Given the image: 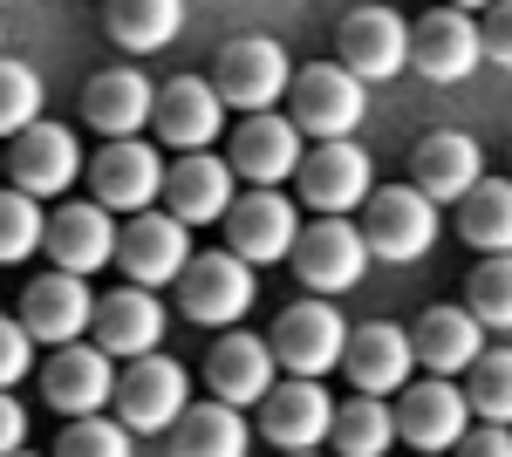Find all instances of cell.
<instances>
[{"label":"cell","instance_id":"f35d334b","mask_svg":"<svg viewBox=\"0 0 512 457\" xmlns=\"http://www.w3.org/2000/svg\"><path fill=\"white\" fill-rule=\"evenodd\" d=\"M478 41H485V62H492V69H512V0H492V7H485Z\"/></svg>","mask_w":512,"mask_h":457},{"label":"cell","instance_id":"9c48e42d","mask_svg":"<svg viewBox=\"0 0 512 457\" xmlns=\"http://www.w3.org/2000/svg\"><path fill=\"white\" fill-rule=\"evenodd\" d=\"M335 62L355 82H390L410 69V21L396 7H355L335 28Z\"/></svg>","mask_w":512,"mask_h":457},{"label":"cell","instance_id":"ab89813d","mask_svg":"<svg viewBox=\"0 0 512 457\" xmlns=\"http://www.w3.org/2000/svg\"><path fill=\"white\" fill-rule=\"evenodd\" d=\"M451 451L458 457H512V423H472Z\"/></svg>","mask_w":512,"mask_h":457},{"label":"cell","instance_id":"83f0119b","mask_svg":"<svg viewBox=\"0 0 512 457\" xmlns=\"http://www.w3.org/2000/svg\"><path fill=\"white\" fill-rule=\"evenodd\" d=\"M410 348H417V369H431V376H465L478 355H485V328L472 321V307H431V314L410 328Z\"/></svg>","mask_w":512,"mask_h":457},{"label":"cell","instance_id":"2e32d148","mask_svg":"<svg viewBox=\"0 0 512 457\" xmlns=\"http://www.w3.org/2000/svg\"><path fill=\"white\" fill-rule=\"evenodd\" d=\"M301 130L287 123L280 110H260V116H246L233 130V178L239 185H253V191H280V178H294L301 171Z\"/></svg>","mask_w":512,"mask_h":457},{"label":"cell","instance_id":"ffe728a7","mask_svg":"<svg viewBox=\"0 0 512 457\" xmlns=\"http://www.w3.org/2000/svg\"><path fill=\"white\" fill-rule=\"evenodd\" d=\"M342 369H349L355 396H396L403 382L417 376V348H410V328H396V321H369V328H349Z\"/></svg>","mask_w":512,"mask_h":457},{"label":"cell","instance_id":"f6af8a7d","mask_svg":"<svg viewBox=\"0 0 512 457\" xmlns=\"http://www.w3.org/2000/svg\"><path fill=\"white\" fill-rule=\"evenodd\" d=\"M14 457H35V451H14Z\"/></svg>","mask_w":512,"mask_h":457},{"label":"cell","instance_id":"f1b7e54d","mask_svg":"<svg viewBox=\"0 0 512 457\" xmlns=\"http://www.w3.org/2000/svg\"><path fill=\"white\" fill-rule=\"evenodd\" d=\"M253 444V423L239 417L233 403H192L185 417L171 423V457H246Z\"/></svg>","mask_w":512,"mask_h":457},{"label":"cell","instance_id":"d590c367","mask_svg":"<svg viewBox=\"0 0 512 457\" xmlns=\"http://www.w3.org/2000/svg\"><path fill=\"white\" fill-rule=\"evenodd\" d=\"M28 123H41V76L28 62H0V137L14 144Z\"/></svg>","mask_w":512,"mask_h":457},{"label":"cell","instance_id":"e575fe53","mask_svg":"<svg viewBox=\"0 0 512 457\" xmlns=\"http://www.w3.org/2000/svg\"><path fill=\"white\" fill-rule=\"evenodd\" d=\"M465 307L478 328H512V253H485L465 280Z\"/></svg>","mask_w":512,"mask_h":457},{"label":"cell","instance_id":"484cf974","mask_svg":"<svg viewBox=\"0 0 512 457\" xmlns=\"http://www.w3.org/2000/svg\"><path fill=\"white\" fill-rule=\"evenodd\" d=\"M478 178H485V157H478V144L458 137V130H437V137H424V144L410 151V185L424 191L431 205H458Z\"/></svg>","mask_w":512,"mask_h":457},{"label":"cell","instance_id":"277c9868","mask_svg":"<svg viewBox=\"0 0 512 457\" xmlns=\"http://www.w3.org/2000/svg\"><path fill=\"white\" fill-rule=\"evenodd\" d=\"M117 423L130 437H164L171 423L192 410V376L171 362V355H137L117 376Z\"/></svg>","mask_w":512,"mask_h":457},{"label":"cell","instance_id":"74e56055","mask_svg":"<svg viewBox=\"0 0 512 457\" xmlns=\"http://www.w3.org/2000/svg\"><path fill=\"white\" fill-rule=\"evenodd\" d=\"M28 369H35V335L21 328V314H0V389H14Z\"/></svg>","mask_w":512,"mask_h":457},{"label":"cell","instance_id":"ee69618b","mask_svg":"<svg viewBox=\"0 0 512 457\" xmlns=\"http://www.w3.org/2000/svg\"><path fill=\"white\" fill-rule=\"evenodd\" d=\"M417 457H444V451H417Z\"/></svg>","mask_w":512,"mask_h":457},{"label":"cell","instance_id":"4fadbf2b","mask_svg":"<svg viewBox=\"0 0 512 457\" xmlns=\"http://www.w3.org/2000/svg\"><path fill=\"white\" fill-rule=\"evenodd\" d=\"M185 260H192V226H178L158 205L117 226V267L130 273V287H171Z\"/></svg>","mask_w":512,"mask_h":457},{"label":"cell","instance_id":"7402d4cb","mask_svg":"<svg viewBox=\"0 0 512 457\" xmlns=\"http://www.w3.org/2000/svg\"><path fill=\"white\" fill-rule=\"evenodd\" d=\"M89 321H96V294H89V280L82 273H41L35 287L21 294V328L35 335V342H82L89 335Z\"/></svg>","mask_w":512,"mask_h":457},{"label":"cell","instance_id":"cb8c5ba5","mask_svg":"<svg viewBox=\"0 0 512 457\" xmlns=\"http://www.w3.org/2000/svg\"><path fill=\"white\" fill-rule=\"evenodd\" d=\"M48 260H55V273H89L110 267L117 260V226H110V212L89 198V205H55V219H48Z\"/></svg>","mask_w":512,"mask_h":457},{"label":"cell","instance_id":"7c38bea8","mask_svg":"<svg viewBox=\"0 0 512 457\" xmlns=\"http://www.w3.org/2000/svg\"><path fill=\"white\" fill-rule=\"evenodd\" d=\"M294 185H301V198L315 205L321 219H349V212H362V198L376 191V185H369V151H362L355 137L315 144V151L301 157Z\"/></svg>","mask_w":512,"mask_h":457},{"label":"cell","instance_id":"d6986e66","mask_svg":"<svg viewBox=\"0 0 512 457\" xmlns=\"http://www.w3.org/2000/svg\"><path fill=\"white\" fill-rule=\"evenodd\" d=\"M41 396H48V410H62V417H96V410H110V396H117V369H110V355L96 342H69V348L48 355Z\"/></svg>","mask_w":512,"mask_h":457},{"label":"cell","instance_id":"9a60e30c","mask_svg":"<svg viewBox=\"0 0 512 457\" xmlns=\"http://www.w3.org/2000/svg\"><path fill=\"white\" fill-rule=\"evenodd\" d=\"M7 178H14V191H28V198H62V191L82 178L76 130H62V123H28V130L14 137V151H7Z\"/></svg>","mask_w":512,"mask_h":457},{"label":"cell","instance_id":"60d3db41","mask_svg":"<svg viewBox=\"0 0 512 457\" xmlns=\"http://www.w3.org/2000/svg\"><path fill=\"white\" fill-rule=\"evenodd\" d=\"M21 444H28V410H21V403L0 389V457H14Z\"/></svg>","mask_w":512,"mask_h":457},{"label":"cell","instance_id":"4316f807","mask_svg":"<svg viewBox=\"0 0 512 457\" xmlns=\"http://www.w3.org/2000/svg\"><path fill=\"white\" fill-rule=\"evenodd\" d=\"M274 369L280 362L260 335H226V342H212V355H205V389H212L219 403L246 410V403H260V396L274 389Z\"/></svg>","mask_w":512,"mask_h":457},{"label":"cell","instance_id":"44dd1931","mask_svg":"<svg viewBox=\"0 0 512 457\" xmlns=\"http://www.w3.org/2000/svg\"><path fill=\"white\" fill-rule=\"evenodd\" d=\"M89 335H96V348H103L110 362L158 355V342H164L158 294H151V287H117V294H103V301H96V321H89Z\"/></svg>","mask_w":512,"mask_h":457},{"label":"cell","instance_id":"1f68e13d","mask_svg":"<svg viewBox=\"0 0 512 457\" xmlns=\"http://www.w3.org/2000/svg\"><path fill=\"white\" fill-rule=\"evenodd\" d=\"M335 451L342 457H383L396 444V410L383 396H349L342 410H335Z\"/></svg>","mask_w":512,"mask_h":457},{"label":"cell","instance_id":"8d00e7d4","mask_svg":"<svg viewBox=\"0 0 512 457\" xmlns=\"http://www.w3.org/2000/svg\"><path fill=\"white\" fill-rule=\"evenodd\" d=\"M55 457H137V451H130V430L96 410V417H69V430H62Z\"/></svg>","mask_w":512,"mask_h":457},{"label":"cell","instance_id":"4dcf8cb0","mask_svg":"<svg viewBox=\"0 0 512 457\" xmlns=\"http://www.w3.org/2000/svg\"><path fill=\"white\" fill-rule=\"evenodd\" d=\"M458 239L478 253H512V178H478L458 198Z\"/></svg>","mask_w":512,"mask_h":457},{"label":"cell","instance_id":"bcb514c9","mask_svg":"<svg viewBox=\"0 0 512 457\" xmlns=\"http://www.w3.org/2000/svg\"><path fill=\"white\" fill-rule=\"evenodd\" d=\"M0 7H7V0H0Z\"/></svg>","mask_w":512,"mask_h":457},{"label":"cell","instance_id":"3957f363","mask_svg":"<svg viewBox=\"0 0 512 457\" xmlns=\"http://www.w3.org/2000/svg\"><path fill=\"white\" fill-rule=\"evenodd\" d=\"M362 239H369V260H390L410 267L437 246V205L417 185H383L362 198Z\"/></svg>","mask_w":512,"mask_h":457},{"label":"cell","instance_id":"30bf717a","mask_svg":"<svg viewBox=\"0 0 512 457\" xmlns=\"http://www.w3.org/2000/svg\"><path fill=\"white\" fill-rule=\"evenodd\" d=\"M239 198V178L219 151H178V164H164V212L178 226H219Z\"/></svg>","mask_w":512,"mask_h":457},{"label":"cell","instance_id":"5bb4252c","mask_svg":"<svg viewBox=\"0 0 512 457\" xmlns=\"http://www.w3.org/2000/svg\"><path fill=\"white\" fill-rule=\"evenodd\" d=\"M219 226H226V253H239L246 267H280L301 239V219L280 191H239Z\"/></svg>","mask_w":512,"mask_h":457},{"label":"cell","instance_id":"8fae6325","mask_svg":"<svg viewBox=\"0 0 512 457\" xmlns=\"http://www.w3.org/2000/svg\"><path fill=\"white\" fill-rule=\"evenodd\" d=\"M396 437L410 451H451L465 430H472V403L451 376H424V382H403L396 389Z\"/></svg>","mask_w":512,"mask_h":457},{"label":"cell","instance_id":"e0dca14e","mask_svg":"<svg viewBox=\"0 0 512 457\" xmlns=\"http://www.w3.org/2000/svg\"><path fill=\"white\" fill-rule=\"evenodd\" d=\"M328 430H335V403L321 382L294 376L260 396V437L274 451H315V444H328Z\"/></svg>","mask_w":512,"mask_h":457},{"label":"cell","instance_id":"5b68a950","mask_svg":"<svg viewBox=\"0 0 512 457\" xmlns=\"http://www.w3.org/2000/svg\"><path fill=\"white\" fill-rule=\"evenodd\" d=\"M274 362L287 369V376H308L321 382L328 369H342V348H349V321L335 314V301H321V294H308V301H294L287 314L274 321Z\"/></svg>","mask_w":512,"mask_h":457},{"label":"cell","instance_id":"7bdbcfd3","mask_svg":"<svg viewBox=\"0 0 512 457\" xmlns=\"http://www.w3.org/2000/svg\"><path fill=\"white\" fill-rule=\"evenodd\" d=\"M287 457H321V451H287Z\"/></svg>","mask_w":512,"mask_h":457},{"label":"cell","instance_id":"d6a6232c","mask_svg":"<svg viewBox=\"0 0 512 457\" xmlns=\"http://www.w3.org/2000/svg\"><path fill=\"white\" fill-rule=\"evenodd\" d=\"M465 403L472 423H512V348H492L465 369Z\"/></svg>","mask_w":512,"mask_h":457},{"label":"cell","instance_id":"ac0fdd59","mask_svg":"<svg viewBox=\"0 0 512 457\" xmlns=\"http://www.w3.org/2000/svg\"><path fill=\"white\" fill-rule=\"evenodd\" d=\"M485 62V41H478V21L472 14H458V7H437L424 14L417 28H410V69L424 82H465Z\"/></svg>","mask_w":512,"mask_h":457},{"label":"cell","instance_id":"603a6c76","mask_svg":"<svg viewBox=\"0 0 512 457\" xmlns=\"http://www.w3.org/2000/svg\"><path fill=\"white\" fill-rule=\"evenodd\" d=\"M151 123H158V137L171 151H212L219 144V123H226V103H219V89L205 76H178V82L158 89Z\"/></svg>","mask_w":512,"mask_h":457},{"label":"cell","instance_id":"7a4b0ae2","mask_svg":"<svg viewBox=\"0 0 512 457\" xmlns=\"http://www.w3.org/2000/svg\"><path fill=\"white\" fill-rule=\"evenodd\" d=\"M287 82H294V62H287V48L274 35H239L219 48V62H212V89H219V103L226 110H280V96H287Z\"/></svg>","mask_w":512,"mask_h":457},{"label":"cell","instance_id":"836d02e7","mask_svg":"<svg viewBox=\"0 0 512 457\" xmlns=\"http://www.w3.org/2000/svg\"><path fill=\"white\" fill-rule=\"evenodd\" d=\"M41 239H48V212H41V198H28V191H0V267L35 260Z\"/></svg>","mask_w":512,"mask_h":457},{"label":"cell","instance_id":"52a82bcc","mask_svg":"<svg viewBox=\"0 0 512 457\" xmlns=\"http://www.w3.org/2000/svg\"><path fill=\"white\" fill-rule=\"evenodd\" d=\"M294 273H301V287L321 294V301H335V294H349L355 280L369 273V239L355 219H315V226H301L294 239Z\"/></svg>","mask_w":512,"mask_h":457},{"label":"cell","instance_id":"b9f144b4","mask_svg":"<svg viewBox=\"0 0 512 457\" xmlns=\"http://www.w3.org/2000/svg\"><path fill=\"white\" fill-rule=\"evenodd\" d=\"M444 7H458V14H478V7H492V0H444Z\"/></svg>","mask_w":512,"mask_h":457},{"label":"cell","instance_id":"6da1fadb","mask_svg":"<svg viewBox=\"0 0 512 457\" xmlns=\"http://www.w3.org/2000/svg\"><path fill=\"white\" fill-rule=\"evenodd\" d=\"M369 110V82H355L342 62H315V69H294L287 82V123L315 144L355 137V123Z\"/></svg>","mask_w":512,"mask_h":457},{"label":"cell","instance_id":"ba28073f","mask_svg":"<svg viewBox=\"0 0 512 457\" xmlns=\"http://www.w3.org/2000/svg\"><path fill=\"white\" fill-rule=\"evenodd\" d=\"M171 287H178L185 321H198V328H233L253 307V267L239 253H192Z\"/></svg>","mask_w":512,"mask_h":457},{"label":"cell","instance_id":"8992f818","mask_svg":"<svg viewBox=\"0 0 512 457\" xmlns=\"http://www.w3.org/2000/svg\"><path fill=\"white\" fill-rule=\"evenodd\" d=\"M82 178H89L103 212H130L137 219V212H151L164 198V157L144 137H110L96 151V164H82Z\"/></svg>","mask_w":512,"mask_h":457},{"label":"cell","instance_id":"f546056e","mask_svg":"<svg viewBox=\"0 0 512 457\" xmlns=\"http://www.w3.org/2000/svg\"><path fill=\"white\" fill-rule=\"evenodd\" d=\"M103 28L123 55H158L164 41H178V28H185V0H110Z\"/></svg>","mask_w":512,"mask_h":457},{"label":"cell","instance_id":"d4e9b609","mask_svg":"<svg viewBox=\"0 0 512 457\" xmlns=\"http://www.w3.org/2000/svg\"><path fill=\"white\" fill-rule=\"evenodd\" d=\"M151 103H158V82L144 76V69H103L82 89V123L103 130V144L110 137H137L151 123Z\"/></svg>","mask_w":512,"mask_h":457}]
</instances>
